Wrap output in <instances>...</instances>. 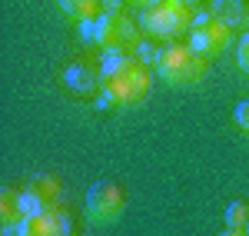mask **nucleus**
Instances as JSON below:
<instances>
[{
  "label": "nucleus",
  "instance_id": "obj_10",
  "mask_svg": "<svg viewBox=\"0 0 249 236\" xmlns=\"http://www.w3.org/2000/svg\"><path fill=\"white\" fill-rule=\"evenodd\" d=\"M60 10L67 14L70 20H77V23H90V20H96L103 10V0H57Z\"/></svg>",
  "mask_w": 249,
  "mask_h": 236
},
{
  "label": "nucleus",
  "instance_id": "obj_14",
  "mask_svg": "<svg viewBox=\"0 0 249 236\" xmlns=\"http://www.w3.org/2000/svg\"><path fill=\"white\" fill-rule=\"evenodd\" d=\"M236 63H239V70L249 77V34H243L239 47H236Z\"/></svg>",
  "mask_w": 249,
  "mask_h": 236
},
{
  "label": "nucleus",
  "instance_id": "obj_2",
  "mask_svg": "<svg viewBox=\"0 0 249 236\" xmlns=\"http://www.w3.org/2000/svg\"><path fill=\"white\" fill-rule=\"evenodd\" d=\"M80 34L90 37L96 47H103L107 54H136V47L143 40L136 23L120 10H103L96 20L80 23Z\"/></svg>",
  "mask_w": 249,
  "mask_h": 236
},
{
  "label": "nucleus",
  "instance_id": "obj_13",
  "mask_svg": "<svg viewBox=\"0 0 249 236\" xmlns=\"http://www.w3.org/2000/svg\"><path fill=\"white\" fill-rule=\"evenodd\" d=\"M232 120H236V127H239L243 133H249V100H239V103H236Z\"/></svg>",
  "mask_w": 249,
  "mask_h": 236
},
{
  "label": "nucleus",
  "instance_id": "obj_1",
  "mask_svg": "<svg viewBox=\"0 0 249 236\" xmlns=\"http://www.w3.org/2000/svg\"><path fill=\"white\" fill-rule=\"evenodd\" d=\"M150 70L136 54H107L100 63V93L107 107H136L150 97Z\"/></svg>",
  "mask_w": 249,
  "mask_h": 236
},
{
  "label": "nucleus",
  "instance_id": "obj_11",
  "mask_svg": "<svg viewBox=\"0 0 249 236\" xmlns=\"http://www.w3.org/2000/svg\"><path fill=\"white\" fill-rule=\"evenodd\" d=\"M226 226H230V230H246L249 226V203L246 200L230 203V210H226Z\"/></svg>",
  "mask_w": 249,
  "mask_h": 236
},
{
  "label": "nucleus",
  "instance_id": "obj_3",
  "mask_svg": "<svg viewBox=\"0 0 249 236\" xmlns=\"http://www.w3.org/2000/svg\"><path fill=\"white\" fill-rule=\"evenodd\" d=\"M156 73L163 77V83L170 87H193L206 77L210 70V57L196 54L190 43H166L156 57Z\"/></svg>",
  "mask_w": 249,
  "mask_h": 236
},
{
  "label": "nucleus",
  "instance_id": "obj_15",
  "mask_svg": "<svg viewBox=\"0 0 249 236\" xmlns=\"http://www.w3.org/2000/svg\"><path fill=\"white\" fill-rule=\"evenodd\" d=\"M126 3H133V7H143V10H150V7H156L160 0H126Z\"/></svg>",
  "mask_w": 249,
  "mask_h": 236
},
{
  "label": "nucleus",
  "instance_id": "obj_6",
  "mask_svg": "<svg viewBox=\"0 0 249 236\" xmlns=\"http://www.w3.org/2000/svg\"><path fill=\"white\" fill-rule=\"evenodd\" d=\"M83 206H87V219L90 223H116V219L123 217L126 197H123V190L116 186L113 180H100V183L90 186Z\"/></svg>",
  "mask_w": 249,
  "mask_h": 236
},
{
  "label": "nucleus",
  "instance_id": "obj_12",
  "mask_svg": "<svg viewBox=\"0 0 249 236\" xmlns=\"http://www.w3.org/2000/svg\"><path fill=\"white\" fill-rule=\"evenodd\" d=\"M160 50H163V47H153L150 40H140V47H136V57H140V63L153 67V63H156V57H160Z\"/></svg>",
  "mask_w": 249,
  "mask_h": 236
},
{
  "label": "nucleus",
  "instance_id": "obj_7",
  "mask_svg": "<svg viewBox=\"0 0 249 236\" xmlns=\"http://www.w3.org/2000/svg\"><path fill=\"white\" fill-rule=\"evenodd\" d=\"M17 236H70V219L63 210H40L20 219Z\"/></svg>",
  "mask_w": 249,
  "mask_h": 236
},
{
  "label": "nucleus",
  "instance_id": "obj_16",
  "mask_svg": "<svg viewBox=\"0 0 249 236\" xmlns=\"http://www.w3.org/2000/svg\"><path fill=\"white\" fill-rule=\"evenodd\" d=\"M219 236H246V233H243V230H223Z\"/></svg>",
  "mask_w": 249,
  "mask_h": 236
},
{
  "label": "nucleus",
  "instance_id": "obj_4",
  "mask_svg": "<svg viewBox=\"0 0 249 236\" xmlns=\"http://www.w3.org/2000/svg\"><path fill=\"white\" fill-rule=\"evenodd\" d=\"M193 20H196V10L186 0H160L156 7L143 10L140 27L150 37H183V34H190Z\"/></svg>",
  "mask_w": 249,
  "mask_h": 236
},
{
  "label": "nucleus",
  "instance_id": "obj_17",
  "mask_svg": "<svg viewBox=\"0 0 249 236\" xmlns=\"http://www.w3.org/2000/svg\"><path fill=\"white\" fill-rule=\"evenodd\" d=\"M246 236H249V226H246Z\"/></svg>",
  "mask_w": 249,
  "mask_h": 236
},
{
  "label": "nucleus",
  "instance_id": "obj_8",
  "mask_svg": "<svg viewBox=\"0 0 249 236\" xmlns=\"http://www.w3.org/2000/svg\"><path fill=\"white\" fill-rule=\"evenodd\" d=\"M0 219H3V230H10V226H20V219H23V197H20V190H0Z\"/></svg>",
  "mask_w": 249,
  "mask_h": 236
},
{
  "label": "nucleus",
  "instance_id": "obj_5",
  "mask_svg": "<svg viewBox=\"0 0 249 236\" xmlns=\"http://www.w3.org/2000/svg\"><path fill=\"white\" fill-rule=\"evenodd\" d=\"M232 43V27L226 20H219L210 10H199L190 27V47L203 57H219L223 50H230Z\"/></svg>",
  "mask_w": 249,
  "mask_h": 236
},
{
  "label": "nucleus",
  "instance_id": "obj_9",
  "mask_svg": "<svg viewBox=\"0 0 249 236\" xmlns=\"http://www.w3.org/2000/svg\"><path fill=\"white\" fill-rule=\"evenodd\" d=\"M210 14L226 20L230 27H239L243 20H249V3L246 0H210Z\"/></svg>",
  "mask_w": 249,
  "mask_h": 236
}]
</instances>
